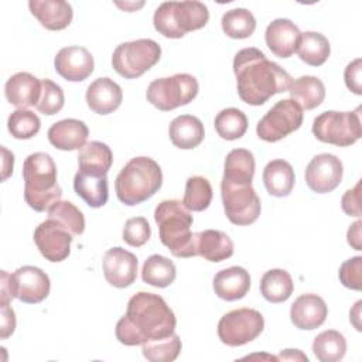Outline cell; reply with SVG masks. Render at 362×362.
Segmentation results:
<instances>
[{
    "instance_id": "obj_43",
    "label": "cell",
    "mask_w": 362,
    "mask_h": 362,
    "mask_svg": "<svg viewBox=\"0 0 362 362\" xmlns=\"http://www.w3.org/2000/svg\"><path fill=\"white\" fill-rule=\"evenodd\" d=\"M150 236H151V228L148 221L144 216H136L126 221L122 232V238L127 245L133 247H140L144 243H147Z\"/></svg>"
},
{
    "instance_id": "obj_29",
    "label": "cell",
    "mask_w": 362,
    "mask_h": 362,
    "mask_svg": "<svg viewBox=\"0 0 362 362\" xmlns=\"http://www.w3.org/2000/svg\"><path fill=\"white\" fill-rule=\"evenodd\" d=\"M288 93L290 99L297 102L303 110H311L322 103L325 98V86L320 78L304 75L291 81Z\"/></svg>"
},
{
    "instance_id": "obj_40",
    "label": "cell",
    "mask_w": 362,
    "mask_h": 362,
    "mask_svg": "<svg viewBox=\"0 0 362 362\" xmlns=\"http://www.w3.org/2000/svg\"><path fill=\"white\" fill-rule=\"evenodd\" d=\"M41 127L40 117L28 109H17L7 119V129L14 139L28 140L34 137Z\"/></svg>"
},
{
    "instance_id": "obj_52",
    "label": "cell",
    "mask_w": 362,
    "mask_h": 362,
    "mask_svg": "<svg viewBox=\"0 0 362 362\" xmlns=\"http://www.w3.org/2000/svg\"><path fill=\"white\" fill-rule=\"evenodd\" d=\"M361 304H362V301L359 300V301H356V304H355V307L351 310V313H349V320H351V322L354 324V327L358 329V331H361V324H359V315H361Z\"/></svg>"
},
{
    "instance_id": "obj_39",
    "label": "cell",
    "mask_w": 362,
    "mask_h": 362,
    "mask_svg": "<svg viewBox=\"0 0 362 362\" xmlns=\"http://www.w3.org/2000/svg\"><path fill=\"white\" fill-rule=\"evenodd\" d=\"M181 346V339L174 332L167 338L144 342L141 345V352L150 362H173L180 355Z\"/></svg>"
},
{
    "instance_id": "obj_5",
    "label": "cell",
    "mask_w": 362,
    "mask_h": 362,
    "mask_svg": "<svg viewBox=\"0 0 362 362\" xmlns=\"http://www.w3.org/2000/svg\"><path fill=\"white\" fill-rule=\"evenodd\" d=\"M163 185L161 167L150 157L132 158L117 174L115 191L119 201L133 206L151 198Z\"/></svg>"
},
{
    "instance_id": "obj_19",
    "label": "cell",
    "mask_w": 362,
    "mask_h": 362,
    "mask_svg": "<svg viewBox=\"0 0 362 362\" xmlns=\"http://www.w3.org/2000/svg\"><path fill=\"white\" fill-rule=\"evenodd\" d=\"M300 37L298 27L288 18L273 20L264 33L266 45L279 58L291 57L297 51Z\"/></svg>"
},
{
    "instance_id": "obj_4",
    "label": "cell",
    "mask_w": 362,
    "mask_h": 362,
    "mask_svg": "<svg viewBox=\"0 0 362 362\" xmlns=\"http://www.w3.org/2000/svg\"><path fill=\"white\" fill-rule=\"evenodd\" d=\"M161 243L175 257H192L195 255L194 233L191 232L192 215L178 199H164L154 211Z\"/></svg>"
},
{
    "instance_id": "obj_25",
    "label": "cell",
    "mask_w": 362,
    "mask_h": 362,
    "mask_svg": "<svg viewBox=\"0 0 362 362\" xmlns=\"http://www.w3.org/2000/svg\"><path fill=\"white\" fill-rule=\"evenodd\" d=\"M250 288V276L246 269L232 266L219 270L214 277V291L225 301L243 298Z\"/></svg>"
},
{
    "instance_id": "obj_6",
    "label": "cell",
    "mask_w": 362,
    "mask_h": 362,
    "mask_svg": "<svg viewBox=\"0 0 362 362\" xmlns=\"http://www.w3.org/2000/svg\"><path fill=\"white\" fill-rule=\"evenodd\" d=\"M208 20V7L195 0L164 1L153 16L156 31L167 38H181L189 31L205 27Z\"/></svg>"
},
{
    "instance_id": "obj_13",
    "label": "cell",
    "mask_w": 362,
    "mask_h": 362,
    "mask_svg": "<svg viewBox=\"0 0 362 362\" xmlns=\"http://www.w3.org/2000/svg\"><path fill=\"white\" fill-rule=\"evenodd\" d=\"M74 235L58 221L47 218L34 230V242L47 260L58 263L65 260L71 253Z\"/></svg>"
},
{
    "instance_id": "obj_27",
    "label": "cell",
    "mask_w": 362,
    "mask_h": 362,
    "mask_svg": "<svg viewBox=\"0 0 362 362\" xmlns=\"http://www.w3.org/2000/svg\"><path fill=\"white\" fill-rule=\"evenodd\" d=\"M113 163V154L107 144L102 141H88L78 153L79 170L95 177L107 175Z\"/></svg>"
},
{
    "instance_id": "obj_50",
    "label": "cell",
    "mask_w": 362,
    "mask_h": 362,
    "mask_svg": "<svg viewBox=\"0 0 362 362\" xmlns=\"http://www.w3.org/2000/svg\"><path fill=\"white\" fill-rule=\"evenodd\" d=\"M1 154H3V181H6L11 175V173H13L14 156H13V153H10L3 146H1Z\"/></svg>"
},
{
    "instance_id": "obj_7",
    "label": "cell",
    "mask_w": 362,
    "mask_h": 362,
    "mask_svg": "<svg viewBox=\"0 0 362 362\" xmlns=\"http://www.w3.org/2000/svg\"><path fill=\"white\" fill-rule=\"evenodd\" d=\"M313 134L322 143L339 147L356 143L362 136L361 106L354 112H322L313 122Z\"/></svg>"
},
{
    "instance_id": "obj_36",
    "label": "cell",
    "mask_w": 362,
    "mask_h": 362,
    "mask_svg": "<svg viewBox=\"0 0 362 362\" xmlns=\"http://www.w3.org/2000/svg\"><path fill=\"white\" fill-rule=\"evenodd\" d=\"M221 25L223 33L235 40H243L253 34L256 28V18L252 11L246 8H232L222 16Z\"/></svg>"
},
{
    "instance_id": "obj_32",
    "label": "cell",
    "mask_w": 362,
    "mask_h": 362,
    "mask_svg": "<svg viewBox=\"0 0 362 362\" xmlns=\"http://www.w3.org/2000/svg\"><path fill=\"white\" fill-rule=\"evenodd\" d=\"M293 279L284 269L267 270L260 279V293L269 303L273 304L287 301L293 293Z\"/></svg>"
},
{
    "instance_id": "obj_46",
    "label": "cell",
    "mask_w": 362,
    "mask_h": 362,
    "mask_svg": "<svg viewBox=\"0 0 362 362\" xmlns=\"http://www.w3.org/2000/svg\"><path fill=\"white\" fill-rule=\"evenodd\" d=\"M361 181L356 182V185L352 189L345 191L341 199V208L342 211L349 216H361Z\"/></svg>"
},
{
    "instance_id": "obj_48",
    "label": "cell",
    "mask_w": 362,
    "mask_h": 362,
    "mask_svg": "<svg viewBox=\"0 0 362 362\" xmlns=\"http://www.w3.org/2000/svg\"><path fill=\"white\" fill-rule=\"evenodd\" d=\"M1 294H0V303H10L13 298H16V283L13 274L7 273L6 270H1Z\"/></svg>"
},
{
    "instance_id": "obj_38",
    "label": "cell",
    "mask_w": 362,
    "mask_h": 362,
    "mask_svg": "<svg viewBox=\"0 0 362 362\" xmlns=\"http://www.w3.org/2000/svg\"><path fill=\"white\" fill-rule=\"evenodd\" d=\"M212 201L211 182L201 175L189 177L185 182L182 204L188 211L201 212L209 206Z\"/></svg>"
},
{
    "instance_id": "obj_9",
    "label": "cell",
    "mask_w": 362,
    "mask_h": 362,
    "mask_svg": "<svg viewBox=\"0 0 362 362\" xmlns=\"http://www.w3.org/2000/svg\"><path fill=\"white\" fill-rule=\"evenodd\" d=\"M198 81L189 74H175L154 79L146 92L147 100L158 110L168 112L185 106L198 95Z\"/></svg>"
},
{
    "instance_id": "obj_51",
    "label": "cell",
    "mask_w": 362,
    "mask_h": 362,
    "mask_svg": "<svg viewBox=\"0 0 362 362\" xmlns=\"http://www.w3.org/2000/svg\"><path fill=\"white\" fill-rule=\"evenodd\" d=\"M277 359H284V361H308V358L298 349H284L280 352Z\"/></svg>"
},
{
    "instance_id": "obj_35",
    "label": "cell",
    "mask_w": 362,
    "mask_h": 362,
    "mask_svg": "<svg viewBox=\"0 0 362 362\" xmlns=\"http://www.w3.org/2000/svg\"><path fill=\"white\" fill-rule=\"evenodd\" d=\"M313 354L321 362H338L346 354V339L339 331L327 329L314 338Z\"/></svg>"
},
{
    "instance_id": "obj_16",
    "label": "cell",
    "mask_w": 362,
    "mask_h": 362,
    "mask_svg": "<svg viewBox=\"0 0 362 362\" xmlns=\"http://www.w3.org/2000/svg\"><path fill=\"white\" fill-rule=\"evenodd\" d=\"M93 57L85 47L71 45L61 48L54 59V68L59 76L69 82L85 81L93 72Z\"/></svg>"
},
{
    "instance_id": "obj_18",
    "label": "cell",
    "mask_w": 362,
    "mask_h": 362,
    "mask_svg": "<svg viewBox=\"0 0 362 362\" xmlns=\"http://www.w3.org/2000/svg\"><path fill=\"white\" fill-rule=\"evenodd\" d=\"M327 315L325 301L313 293L297 297L290 308V320L298 329H315L325 322Z\"/></svg>"
},
{
    "instance_id": "obj_24",
    "label": "cell",
    "mask_w": 362,
    "mask_h": 362,
    "mask_svg": "<svg viewBox=\"0 0 362 362\" xmlns=\"http://www.w3.org/2000/svg\"><path fill=\"white\" fill-rule=\"evenodd\" d=\"M195 255L205 260L216 263L229 259L233 255V242L222 230L206 229L194 233Z\"/></svg>"
},
{
    "instance_id": "obj_22",
    "label": "cell",
    "mask_w": 362,
    "mask_h": 362,
    "mask_svg": "<svg viewBox=\"0 0 362 362\" xmlns=\"http://www.w3.org/2000/svg\"><path fill=\"white\" fill-rule=\"evenodd\" d=\"M28 7L41 25L51 31L66 28L74 17L72 6L64 0H30Z\"/></svg>"
},
{
    "instance_id": "obj_1",
    "label": "cell",
    "mask_w": 362,
    "mask_h": 362,
    "mask_svg": "<svg viewBox=\"0 0 362 362\" xmlns=\"http://www.w3.org/2000/svg\"><path fill=\"white\" fill-rule=\"evenodd\" d=\"M177 325L173 310L163 297L148 291L136 293L127 303L126 314L116 324V338L127 346L167 338Z\"/></svg>"
},
{
    "instance_id": "obj_30",
    "label": "cell",
    "mask_w": 362,
    "mask_h": 362,
    "mask_svg": "<svg viewBox=\"0 0 362 362\" xmlns=\"http://www.w3.org/2000/svg\"><path fill=\"white\" fill-rule=\"evenodd\" d=\"M255 156L246 148H233L223 164L222 180L233 184H252L255 175Z\"/></svg>"
},
{
    "instance_id": "obj_28",
    "label": "cell",
    "mask_w": 362,
    "mask_h": 362,
    "mask_svg": "<svg viewBox=\"0 0 362 362\" xmlns=\"http://www.w3.org/2000/svg\"><path fill=\"white\" fill-rule=\"evenodd\" d=\"M294 170L291 164L286 160H272L266 164L263 170V184L266 187V191L273 197H287L294 187Z\"/></svg>"
},
{
    "instance_id": "obj_33",
    "label": "cell",
    "mask_w": 362,
    "mask_h": 362,
    "mask_svg": "<svg viewBox=\"0 0 362 362\" xmlns=\"http://www.w3.org/2000/svg\"><path fill=\"white\" fill-rule=\"evenodd\" d=\"M297 52L300 59L307 65L320 66L328 59L331 45L324 34L315 31H305L301 33Z\"/></svg>"
},
{
    "instance_id": "obj_8",
    "label": "cell",
    "mask_w": 362,
    "mask_h": 362,
    "mask_svg": "<svg viewBox=\"0 0 362 362\" xmlns=\"http://www.w3.org/2000/svg\"><path fill=\"white\" fill-rule=\"evenodd\" d=\"M161 57V47L150 38L122 42L112 55L113 69L126 79H136L153 68Z\"/></svg>"
},
{
    "instance_id": "obj_37",
    "label": "cell",
    "mask_w": 362,
    "mask_h": 362,
    "mask_svg": "<svg viewBox=\"0 0 362 362\" xmlns=\"http://www.w3.org/2000/svg\"><path fill=\"white\" fill-rule=\"evenodd\" d=\"M215 130L225 140L240 139L247 130L246 115L236 107L222 109L215 117Z\"/></svg>"
},
{
    "instance_id": "obj_23",
    "label": "cell",
    "mask_w": 362,
    "mask_h": 362,
    "mask_svg": "<svg viewBox=\"0 0 362 362\" xmlns=\"http://www.w3.org/2000/svg\"><path fill=\"white\" fill-rule=\"evenodd\" d=\"M89 136L88 126L78 119H64L54 123L48 130L49 143L62 151L81 150Z\"/></svg>"
},
{
    "instance_id": "obj_41",
    "label": "cell",
    "mask_w": 362,
    "mask_h": 362,
    "mask_svg": "<svg viewBox=\"0 0 362 362\" xmlns=\"http://www.w3.org/2000/svg\"><path fill=\"white\" fill-rule=\"evenodd\" d=\"M48 218L62 223L74 236H79L85 230L83 214L69 201H58L48 209Z\"/></svg>"
},
{
    "instance_id": "obj_2",
    "label": "cell",
    "mask_w": 362,
    "mask_h": 362,
    "mask_svg": "<svg viewBox=\"0 0 362 362\" xmlns=\"http://www.w3.org/2000/svg\"><path fill=\"white\" fill-rule=\"evenodd\" d=\"M239 98L252 106L266 103L273 95L288 90L291 76L280 65L253 47L240 49L233 58Z\"/></svg>"
},
{
    "instance_id": "obj_45",
    "label": "cell",
    "mask_w": 362,
    "mask_h": 362,
    "mask_svg": "<svg viewBox=\"0 0 362 362\" xmlns=\"http://www.w3.org/2000/svg\"><path fill=\"white\" fill-rule=\"evenodd\" d=\"M361 71H362V59L356 58L349 62L344 71V79L346 88L354 92L355 95H362V85H361Z\"/></svg>"
},
{
    "instance_id": "obj_10",
    "label": "cell",
    "mask_w": 362,
    "mask_h": 362,
    "mask_svg": "<svg viewBox=\"0 0 362 362\" xmlns=\"http://www.w3.org/2000/svg\"><path fill=\"white\" fill-rule=\"evenodd\" d=\"M263 328V315L257 310L243 307L222 315L218 322V337L228 346H240L256 339Z\"/></svg>"
},
{
    "instance_id": "obj_3",
    "label": "cell",
    "mask_w": 362,
    "mask_h": 362,
    "mask_svg": "<svg viewBox=\"0 0 362 362\" xmlns=\"http://www.w3.org/2000/svg\"><path fill=\"white\" fill-rule=\"evenodd\" d=\"M24 199L37 212L48 211L62 197L57 182V165L47 153H33L23 164Z\"/></svg>"
},
{
    "instance_id": "obj_47",
    "label": "cell",
    "mask_w": 362,
    "mask_h": 362,
    "mask_svg": "<svg viewBox=\"0 0 362 362\" xmlns=\"http://www.w3.org/2000/svg\"><path fill=\"white\" fill-rule=\"evenodd\" d=\"M1 307V322H0V338H8L16 329V314L8 303H0Z\"/></svg>"
},
{
    "instance_id": "obj_31",
    "label": "cell",
    "mask_w": 362,
    "mask_h": 362,
    "mask_svg": "<svg viewBox=\"0 0 362 362\" xmlns=\"http://www.w3.org/2000/svg\"><path fill=\"white\" fill-rule=\"evenodd\" d=\"M74 189L90 208H100L109 199L107 177H95L78 171L74 177Z\"/></svg>"
},
{
    "instance_id": "obj_34",
    "label": "cell",
    "mask_w": 362,
    "mask_h": 362,
    "mask_svg": "<svg viewBox=\"0 0 362 362\" xmlns=\"http://www.w3.org/2000/svg\"><path fill=\"white\" fill-rule=\"evenodd\" d=\"M177 276V269L173 260L167 259L161 255H151L143 264L141 269V279L144 283L164 288L174 283Z\"/></svg>"
},
{
    "instance_id": "obj_44",
    "label": "cell",
    "mask_w": 362,
    "mask_h": 362,
    "mask_svg": "<svg viewBox=\"0 0 362 362\" xmlns=\"http://www.w3.org/2000/svg\"><path fill=\"white\" fill-rule=\"evenodd\" d=\"M338 277L344 287L359 291L362 287V257L355 256L345 260L339 267Z\"/></svg>"
},
{
    "instance_id": "obj_17",
    "label": "cell",
    "mask_w": 362,
    "mask_h": 362,
    "mask_svg": "<svg viewBox=\"0 0 362 362\" xmlns=\"http://www.w3.org/2000/svg\"><path fill=\"white\" fill-rule=\"evenodd\" d=\"M16 298L25 304H38L49 294L51 281L45 272L35 266L18 267L14 273Z\"/></svg>"
},
{
    "instance_id": "obj_11",
    "label": "cell",
    "mask_w": 362,
    "mask_h": 362,
    "mask_svg": "<svg viewBox=\"0 0 362 362\" xmlns=\"http://www.w3.org/2000/svg\"><path fill=\"white\" fill-rule=\"evenodd\" d=\"M221 197L225 215L233 225L246 226L257 221L262 206L252 184H233L222 180Z\"/></svg>"
},
{
    "instance_id": "obj_26",
    "label": "cell",
    "mask_w": 362,
    "mask_h": 362,
    "mask_svg": "<svg viewBox=\"0 0 362 362\" xmlns=\"http://www.w3.org/2000/svg\"><path fill=\"white\" fill-rule=\"evenodd\" d=\"M168 136L175 147L181 150H191L202 143L205 130L202 122L198 117L192 115H181L171 120Z\"/></svg>"
},
{
    "instance_id": "obj_20",
    "label": "cell",
    "mask_w": 362,
    "mask_h": 362,
    "mask_svg": "<svg viewBox=\"0 0 362 362\" xmlns=\"http://www.w3.org/2000/svg\"><path fill=\"white\" fill-rule=\"evenodd\" d=\"M4 95L8 103L18 109L37 106L41 95V81L28 72H17L7 79Z\"/></svg>"
},
{
    "instance_id": "obj_42",
    "label": "cell",
    "mask_w": 362,
    "mask_h": 362,
    "mask_svg": "<svg viewBox=\"0 0 362 362\" xmlns=\"http://www.w3.org/2000/svg\"><path fill=\"white\" fill-rule=\"evenodd\" d=\"M65 103V96L62 88L51 79L41 81V95L37 103V109L42 115L52 116L58 113Z\"/></svg>"
},
{
    "instance_id": "obj_21",
    "label": "cell",
    "mask_w": 362,
    "mask_h": 362,
    "mask_svg": "<svg viewBox=\"0 0 362 362\" xmlns=\"http://www.w3.org/2000/svg\"><path fill=\"white\" fill-rule=\"evenodd\" d=\"M86 103L89 109L98 115H109L115 112L122 100V88L110 78H98L86 89Z\"/></svg>"
},
{
    "instance_id": "obj_15",
    "label": "cell",
    "mask_w": 362,
    "mask_h": 362,
    "mask_svg": "<svg viewBox=\"0 0 362 362\" xmlns=\"http://www.w3.org/2000/svg\"><path fill=\"white\" fill-rule=\"evenodd\" d=\"M102 264L105 279L113 287H129L137 277V257L120 246L109 249L103 256Z\"/></svg>"
},
{
    "instance_id": "obj_49",
    "label": "cell",
    "mask_w": 362,
    "mask_h": 362,
    "mask_svg": "<svg viewBox=\"0 0 362 362\" xmlns=\"http://www.w3.org/2000/svg\"><path fill=\"white\" fill-rule=\"evenodd\" d=\"M361 226L362 222L358 219L355 223H352L346 232V240L349 246H352L355 250H361Z\"/></svg>"
},
{
    "instance_id": "obj_14",
    "label": "cell",
    "mask_w": 362,
    "mask_h": 362,
    "mask_svg": "<svg viewBox=\"0 0 362 362\" xmlns=\"http://www.w3.org/2000/svg\"><path fill=\"white\" fill-rule=\"evenodd\" d=\"M344 165L341 160L329 153H321L311 158L305 168V182L317 194L334 191L342 180Z\"/></svg>"
},
{
    "instance_id": "obj_12",
    "label": "cell",
    "mask_w": 362,
    "mask_h": 362,
    "mask_svg": "<svg viewBox=\"0 0 362 362\" xmlns=\"http://www.w3.org/2000/svg\"><path fill=\"white\" fill-rule=\"evenodd\" d=\"M301 124L303 109L293 99H283L270 107L259 120L256 133L260 140L274 143L298 130Z\"/></svg>"
}]
</instances>
